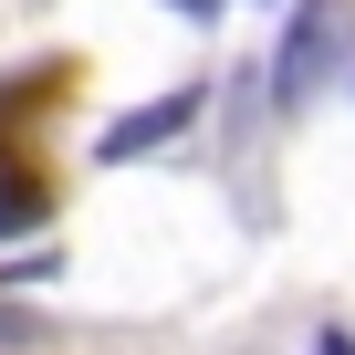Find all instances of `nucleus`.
Instances as JSON below:
<instances>
[{"label": "nucleus", "instance_id": "nucleus-1", "mask_svg": "<svg viewBox=\"0 0 355 355\" xmlns=\"http://www.w3.org/2000/svg\"><path fill=\"white\" fill-rule=\"evenodd\" d=\"M345 63H355V0H303V11L282 21V53H272V94L303 105V94H324Z\"/></svg>", "mask_w": 355, "mask_h": 355}, {"label": "nucleus", "instance_id": "nucleus-2", "mask_svg": "<svg viewBox=\"0 0 355 355\" xmlns=\"http://www.w3.org/2000/svg\"><path fill=\"white\" fill-rule=\"evenodd\" d=\"M189 115H199V94H157V105H136L125 125H105V136H94V157H105V167H125V157H157V146L189 125Z\"/></svg>", "mask_w": 355, "mask_h": 355}, {"label": "nucleus", "instance_id": "nucleus-3", "mask_svg": "<svg viewBox=\"0 0 355 355\" xmlns=\"http://www.w3.org/2000/svg\"><path fill=\"white\" fill-rule=\"evenodd\" d=\"M32 220H42V178L0 167V241H11V230H32Z\"/></svg>", "mask_w": 355, "mask_h": 355}, {"label": "nucleus", "instance_id": "nucleus-4", "mask_svg": "<svg viewBox=\"0 0 355 355\" xmlns=\"http://www.w3.org/2000/svg\"><path fill=\"white\" fill-rule=\"evenodd\" d=\"M0 345H11V355H32V313H0Z\"/></svg>", "mask_w": 355, "mask_h": 355}, {"label": "nucleus", "instance_id": "nucleus-5", "mask_svg": "<svg viewBox=\"0 0 355 355\" xmlns=\"http://www.w3.org/2000/svg\"><path fill=\"white\" fill-rule=\"evenodd\" d=\"M313 355H355V334H313Z\"/></svg>", "mask_w": 355, "mask_h": 355}, {"label": "nucleus", "instance_id": "nucleus-6", "mask_svg": "<svg viewBox=\"0 0 355 355\" xmlns=\"http://www.w3.org/2000/svg\"><path fill=\"white\" fill-rule=\"evenodd\" d=\"M167 11H220V0H167Z\"/></svg>", "mask_w": 355, "mask_h": 355}, {"label": "nucleus", "instance_id": "nucleus-7", "mask_svg": "<svg viewBox=\"0 0 355 355\" xmlns=\"http://www.w3.org/2000/svg\"><path fill=\"white\" fill-rule=\"evenodd\" d=\"M0 355H11V345H0Z\"/></svg>", "mask_w": 355, "mask_h": 355}]
</instances>
